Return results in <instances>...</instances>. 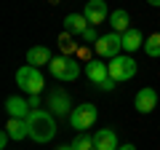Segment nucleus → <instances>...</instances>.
<instances>
[{"instance_id":"f257e3e1","label":"nucleus","mask_w":160,"mask_h":150,"mask_svg":"<svg viewBox=\"0 0 160 150\" xmlns=\"http://www.w3.org/2000/svg\"><path fill=\"white\" fill-rule=\"evenodd\" d=\"M27 129H29V139L38 145H46L56 137V118L48 110H32L27 118Z\"/></svg>"},{"instance_id":"f03ea898","label":"nucleus","mask_w":160,"mask_h":150,"mask_svg":"<svg viewBox=\"0 0 160 150\" xmlns=\"http://www.w3.org/2000/svg\"><path fill=\"white\" fill-rule=\"evenodd\" d=\"M16 86L22 88V91H27L29 97H40V91H43L46 81H43V72H40L38 67L24 64V67L16 70Z\"/></svg>"},{"instance_id":"7ed1b4c3","label":"nucleus","mask_w":160,"mask_h":150,"mask_svg":"<svg viewBox=\"0 0 160 150\" xmlns=\"http://www.w3.org/2000/svg\"><path fill=\"white\" fill-rule=\"evenodd\" d=\"M48 72L56 78V81H78L80 75V62L75 56H53V62L48 64Z\"/></svg>"},{"instance_id":"20e7f679","label":"nucleus","mask_w":160,"mask_h":150,"mask_svg":"<svg viewBox=\"0 0 160 150\" xmlns=\"http://www.w3.org/2000/svg\"><path fill=\"white\" fill-rule=\"evenodd\" d=\"M96 118H99L96 104L83 102L80 107H75V110H72V115H69V126L78 129V134H86V129H91L93 123H96Z\"/></svg>"},{"instance_id":"39448f33","label":"nucleus","mask_w":160,"mask_h":150,"mask_svg":"<svg viewBox=\"0 0 160 150\" xmlns=\"http://www.w3.org/2000/svg\"><path fill=\"white\" fill-rule=\"evenodd\" d=\"M93 51H96V59H109V62H112V59L120 56V51H123V35H118V32L102 35V38L93 43Z\"/></svg>"},{"instance_id":"423d86ee","label":"nucleus","mask_w":160,"mask_h":150,"mask_svg":"<svg viewBox=\"0 0 160 150\" xmlns=\"http://www.w3.org/2000/svg\"><path fill=\"white\" fill-rule=\"evenodd\" d=\"M107 67H109V78H112L115 83L131 81L133 75H136V70H139V67H136V59L128 56V54H126V56H123V54H120V56H115Z\"/></svg>"},{"instance_id":"0eeeda50","label":"nucleus","mask_w":160,"mask_h":150,"mask_svg":"<svg viewBox=\"0 0 160 150\" xmlns=\"http://www.w3.org/2000/svg\"><path fill=\"white\" fill-rule=\"evenodd\" d=\"M72 99H69V94L64 91V88H53L51 94H48V113L51 115H59V118H64V115H72Z\"/></svg>"},{"instance_id":"6e6552de","label":"nucleus","mask_w":160,"mask_h":150,"mask_svg":"<svg viewBox=\"0 0 160 150\" xmlns=\"http://www.w3.org/2000/svg\"><path fill=\"white\" fill-rule=\"evenodd\" d=\"M83 16L88 19L91 27H96V24H102V22H107V19H109V8H107L104 0H88L86 8H83Z\"/></svg>"},{"instance_id":"1a4fd4ad","label":"nucleus","mask_w":160,"mask_h":150,"mask_svg":"<svg viewBox=\"0 0 160 150\" xmlns=\"http://www.w3.org/2000/svg\"><path fill=\"white\" fill-rule=\"evenodd\" d=\"M133 107H136L139 113H142V115L152 113V110L158 107V91H155V88H149V86L139 88V91H136V97H133Z\"/></svg>"},{"instance_id":"9d476101","label":"nucleus","mask_w":160,"mask_h":150,"mask_svg":"<svg viewBox=\"0 0 160 150\" xmlns=\"http://www.w3.org/2000/svg\"><path fill=\"white\" fill-rule=\"evenodd\" d=\"M86 75H88L91 83H96V86L102 88L104 83L109 81V67L102 62V59H91V62H86Z\"/></svg>"},{"instance_id":"9b49d317","label":"nucleus","mask_w":160,"mask_h":150,"mask_svg":"<svg viewBox=\"0 0 160 150\" xmlns=\"http://www.w3.org/2000/svg\"><path fill=\"white\" fill-rule=\"evenodd\" d=\"M6 113H8V118L27 121L29 113H32V107H29V102H27V99H22V97H8L6 99Z\"/></svg>"},{"instance_id":"f8f14e48","label":"nucleus","mask_w":160,"mask_h":150,"mask_svg":"<svg viewBox=\"0 0 160 150\" xmlns=\"http://www.w3.org/2000/svg\"><path fill=\"white\" fill-rule=\"evenodd\" d=\"M93 147L96 150H118L120 142H118L115 129H99V131L93 134Z\"/></svg>"},{"instance_id":"ddd939ff","label":"nucleus","mask_w":160,"mask_h":150,"mask_svg":"<svg viewBox=\"0 0 160 150\" xmlns=\"http://www.w3.org/2000/svg\"><path fill=\"white\" fill-rule=\"evenodd\" d=\"M91 27L88 24V19L83 16V13H67L64 16V32H69V35H78V38H83V32Z\"/></svg>"},{"instance_id":"4468645a","label":"nucleus","mask_w":160,"mask_h":150,"mask_svg":"<svg viewBox=\"0 0 160 150\" xmlns=\"http://www.w3.org/2000/svg\"><path fill=\"white\" fill-rule=\"evenodd\" d=\"M53 62V56H51V51H48L46 46H32L27 51V64L29 67H43V64H51Z\"/></svg>"},{"instance_id":"2eb2a0df","label":"nucleus","mask_w":160,"mask_h":150,"mask_svg":"<svg viewBox=\"0 0 160 150\" xmlns=\"http://www.w3.org/2000/svg\"><path fill=\"white\" fill-rule=\"evenodd\" d=\"M128 22H131V16H128V11H123V8H118V11L109 13V27H112V32H118V35H126L128 29H131Z\"/></svg>"},{"instance_id":"dca6fc26","label":"nucleus","mask_w":160,"mask_h":150,"mask_svg":"<svg viewBox=\"0 0 160 150\" xmlns=\"http://www.w3.org/2000/svg\"><path fill=\"white\" fill-rule=\"evenodd\" d=\"M139 48H144V35L139 32V29H128L126 35H123V51L126 54H133V51H139Z\"/></svg>"},{"instance_id":"f3484780","label":"nucleus","mask_w":160,"mask_h":150,"mask_svg":"<svg viewBox=\"0 0 160 150\" xmlns=\"http://www.w3.org/2000/svg\"><path fill=\"white\" fill-rule=\"evenodd\" d=\"M6 131H8V137L11 139H27L29 137V129H27V121H16V118H8V123H6Z\"/></svg>"},{"instance_id":"a211bd4d","label":"nucleus","mask_w":160,"mask_h":150,"mask_svg":"<svg viewBox=\"0 0 160 150\" xmlns=\"http://www.w3.org/2000/svg\"><path fill=\"white\" fill-rule=\"evenodd\" d=\"M144 54L147 56H160V32H152L144 40Z\"/></svg>"},{"instance_id":"6ab92c4d","label":"nucleus","mask_w":160,"mask_h":150,"mask_svg":"<svg viewBox=\"0 0 160 150\" xmlns=\"http://www.w3.org/2000/svg\"><path fill=\"white\" fill-rule=\"evenodd\" d=\"M72 147L75 150H96L93 147V137L91 134H78V137L72 139Z\"/></svg>"},{"instance_id":"aec40b11","label":"nucleus","mask_w":160,"mask_h":150,"mask_svg":"<svg viewBox=\"0 0 160 150\" xmlns=\"http://www.w3.org/2000/svg\"><path fill=\"white\" fill-rule=\"evenodd\" d=\"M59 48L64 51V56H69V54L75 51V43H72V38H69V32L59 35Z\"/></svg>"},{"instance_id":"412c9836","label":"nucleus","mask_w":160,"mask_h":150,"mask_svg":"<svg viewBox=\"0 0 160 150\" xmlns=\"http://www.w3.org/2000/svg\"><path fill=\"white\" fill-rule=\"evenodd\" d=\"M99 38H102V35L96 32V27H88L86 32H83V40H86V43H96Z\"/></svg>"},{"instance_id":"4be33fe9","label":"nucleus","mask_w":160,"mask_h":150,"mask_svg":"<svg viewBox=\"0 0 160 150\" xmlns=\"http://www.w3.org/2000/svg\"><path fill=\"white\" fill-rule=\"evenodd\" d=\"M27 102H29V107H32V110H40V97H29Z\"/></svg>"},{"instance_id":"5701e85b","label":"nucleus","mask_w":160,"mask_h":150,"mask_svg":"<svg viewBox=\"0 0 160 150\" xmlns=\"http://www.w3.org/2000/svg\"><path fill=\"white\" fill-rule=\"evenodd\" d=\"M8 139H11V137H8V131H3V134H0V147H3V150H6Z\"/></svg>"},{"instance_id":"b1692460","label":"nucleus","mask_w":160,"mask_h":150,"mask_svg":"<svg viewBox=\"0 0 160 150\" xmlns=\"http://www.w3.org/2000/svg\"><path fill=\"white\" fill-rule=\"evenodd\" d=\"M112 88H115V81H112V78H109V81H107V83H104V86H102V91H112Z\"/></svg>"},{"instance_id":"393cba45","label":"nucleus","mask_w":160,"mask_h":150,"mask_svg":"<svg viewBox=\"0 0 160 150\" xmlns=\"http://www.w3.org/2000/svg\"><path fill=\"white\" fill-rule=\"evenodd\" d=\"M118 150H136V145H131V142H126V145H120Z\"/></svg>"},{"instance_id":"a878e982","label":"nucleus","mask_w":160,"mask_h":150,"mask_svg":"<svg viewBox=\"0 0 160 150\" xmlns=\"http://www.w3.org/2000/svg\"><path fill=\"white\" fill-rule=\"evenodd\" d=\"M59 150H75V147H72V145H62V147H59Z\"/></svg>"},{"instance_id":"bb28decb","label":"nucleus","mask_w":160,"mask_h":150,"mask_svg":"<svg viewBox=\"0 0 160 150\" xmlns=\"http://www.w3.org/2000/svg\"><path fill=\"white\" fill-rule=\"evenodd\" d=\"M152 6H158V8H160V0H152Z\"/></svg>"}]
</instances>
